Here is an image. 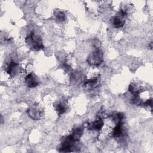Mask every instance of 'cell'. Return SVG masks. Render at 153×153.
Listing matches in <instances>:
<instances>
[{
	"instance_id": "1",
	"label": "cell",
	"mask_w": 153,
	"mask_h": 153,
	"mask_svg": "<svg viewBox=\"0 0 153 153\" xmlns=\"http://www.w3.org/2000/svg\"><path fill=\"white\" fill-rule=\"evenodd\" d=\"M25 42L31 48L35 50H39L44 47L41 38L33 31L26 36Z\"/></svg>"
},
{
	"instance_id": "2",
	"label": "cell",
	"mask_w": 153,
	"mask_h": 153,
	"mask_svg": "<svg viewBox=\"0 0 153 153\" xmlns=\"http://www.w3.org/2000/svg\"><path fill=\"white\" fill-rule=\"evenodd\" d=\"M103 60V53L99 49L92 51L87 57V63L92 66H99Z\"/></svg>"
},
{
	"instance_id": "3",
	"label": "cell",
	"mask_w": 153,
	"mask_h": 153,
	"mask_svg": "<svg viewBox=\"0 0 153 153\" xmlns=\"http://www.w3.org/2000/svg\"><path fill=\"white\" fill-rule=\"evenodd\" d=\"M25 81L26 85L29 88H33L38 85L39 81L37 76L32 72L27 74L25 77Z\"/></svg>"
},
{
	"instance_id": "4",
	"label": "cell",
	"mask_w": 153,
	"mask_h": 153,
	"mask_svg": "<svg viewBox=\"0 0 153 153\" xmlns=\"http://www.w3.org/2000/svg\"><path fill=\"white\" fill-rule=\"evenodd\" d=\"M27 113L30 117L33 120H39L42 115V110L37 105H33L28 109Z\"/></svg>"
},
{
	"instance_id": "5",
	"label": "cell",
	"mask_w": 153,
	"mask_h": 153,
	"mask_svg": "<svg viewBox=\"0 0 153 153\" xmlns=\"http://www.w3.org/2000/svg\"><path fill=\"white\" fill-rule=\"evenodd\" d=\"M104 125V122L101 117H98L95 121L91 123L90 124V127L91 130H93L95 131L100 130Z\"/></svg>"
},
{
	"instance_id": "6",
	"label": "cell",
	"mask_w": 153,
	"mask_h": 153,
	"mask_svg": "<svg viewBox=\"0 0 153 153\" xmlns=\"http://www.w3.org/2000/svg\"><path fill=\"white\" fill-rule=\"evenodd\" d=\"M82 133H83L82 128V127H77V128H74L72 130V131L70 135L72 136V137L74 139V140L77 142L81 137Z\"/></svg>"
},
{
	"instance_id": "7",
	"label": "cell",
	"mask_w": 153,
	"mask_h": 153,
	"mask_svg": "<svg viewBox=\"0 0 153 153\" xmlns=\"http://www.w3.org/2000/svg\"><path fill=\"white\" fill-rule=\"evenodd\" d=\"M55 110L56 111L58 115H60L66 111L67 105L63 102H59L57 105H55Z\"/></svg>"
},
{
	"instance_id": "8",
	"label": "cell",
	"mask_w": 153,
	"mask_h": 153,
	"mask_svg": "<svg viewBox=\"0 0 153 153\" xmlns=\"http://www.w3.org/2000/svg\"><path fill=\"white\" fill-rule=\"evenodd\" d=\"M55 17L57 20L59 22H63L66 19V15L65 14L61 11H57L55 14Z\"/></svg>"
}]
</instances>
